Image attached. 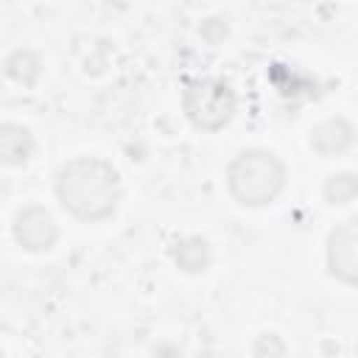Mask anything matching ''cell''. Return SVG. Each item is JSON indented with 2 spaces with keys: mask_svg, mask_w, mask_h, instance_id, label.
<instances>
[{
  "mask_svg": "<svg viewBox=\"0 0 358 358\" xmlns=\"http://www.w3.org/2000/svg\"><path fill=\"white\" fill-rule=\"evenodd\" d=\"M56 199L78 221H106L120 201V176L101 157H76L56 173Z\"/></svg>",
  "mask_w": 358,
  "mask_h": 358,
  "instance_id": "6da1fadb",
  "label": "cell"
},
{
  "mask_svg": "<svg viewBox=\"0 0 358 358\" xmlns=\"http://www.w3.org/2000/svg\"><path fill=\"white\" fill-rule=\"evenodd\" d=\"M227 187L243 207H266L285 187V165L274 151L246 148L227 168Z\"/></svg>",
  "mask_w": 358,
  "mask_h": 358,
  "instance_id": "7a4b0ae2",
  "label": "cell"
},
{
  "mask_svg": "<svg viewBox=\"0 0 358 358\" xmlns=\"http://www.w3.org/2000/svg\"><path fill=\"white\" fill-rule=\"evenodd\" d=\"M187 120L201 131H221L235 115V92L224 78H196L182 95Z\"/></svg>",
  "mask_w": 358,
  "mask_h": 358,
  "instance_id": "3957f363",
  "label": "cell"
},
{
  "mask_svg": "<svg viewBox=\"0 0 358 358\" xmlns=\"http://www.w3.org/2000/svg\"><path fill=\"white\" fill-rule=\"evenodd\" d=\"M324 260H327V271L336 280L358 288V218H347L330 229Z\"/></svg>",
  "mask_w": 358,
  "mask_h": 358,
  "instance_id": "277c9868",
  "label": "cell"
},
{
  "mask_svg": "<svg viewBox=\"0 0 358 358\" xmlns=\"http://www.w3.org/2000/svg\"><path fill=\"white\" fill-rule=\"evenodd\" d=\"M11 232H14V241L28 252H48V249H53V243L59 238V227H56L53 215L39 204L22 207L14 215Z\"/></svg>",
  "mask_w": 358,
  "mask_h": 358,
  "instance_id": "5b68a950",
  "label": "cell"
},
{
  "mask_svg": "<svg viewBox=\"0 0 358 358\" xmlns=\"http://www.w3.org/2000/svg\"><path fill=\"white\" fill-rule=\"evenodd\" d=\"M355 140V129L347 117H327L310 129V148L319 157L344 154Z\"/></svg>",
  "mask_w": 358,
  "mask_h": 358,
  "instance_id": "8992f818",
  "label": "cell"
},
{
  "mask_svg": "<svg viewBox=\"0 0 358 358\" xmlns=\"http://www.w3.org/2000/svg\"><path fill=\"white\" fill-rule=\"evenodd\" d=\"M0 154L6 165H22L34 154V137L20 123H3L0 129Z\"/></svg>",
  "mask_w": 358,
  "mask_h": 358,
  "instance_id": "52a82bcc",
  "label": "cell"
},
{
  "mask_svg": "<svg viewBox=\"0 0 358 358\" xmlns=\"http://www.w3.org/2000/svg\"><path fill=\"white\" fill-rule=\"evenodd\" d=\"M173 263L187 274H201L210 266V246L201 235H187L173 246Z\"/></svg>",
  "mask_w": 358,
  "mask_h": 358,
  "instance_id": "ba28073f",
  "label": "cell"
},
{
  "mask_svg": "<svg viewBox=\"0 0 358 358\" xmlns=\"http://www.w3.org/2000/svg\"><path fill=\"white\" fill-rule=\"evenodd\" d=\"M6 73H8V78L31 87V84H36V78L42 73V62H39V56L34 50L17 48V50H11L6 56Z\"/></svg>",
  "mask_w": 358,
  "mask_h": 358,
  "instance_id": "9c48e42d",
  "label": "cell"
},
{
  "mask_svg": "<svg viewBox=\"0 0 358 358\" xmlns=\"http://www.w3.org/2000/svg\"><path fill=\"white\" fill-rule=\"evenodd\" d=\"M322 193H324L327 204H350V201H355L358 199V173L344 171V173L327 176Z\"/></svg>",
  "mask_w": 358,
  "mask_h": 358,
  "instance_id": "30bf717a",
  "label": "cell"
}]
</instances>
